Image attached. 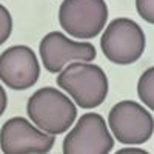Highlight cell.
<instances>
[{"label":"cell","instance_id":"1","mask_svg":"<svg viewBox=\"0 0 154 154\" xmlns=\"http://www.w3.org/2000/svg\"><path fill=\"white\" fill-rule=\"evenodd\" d=\"M57 86L63 89L77 106L94 109L108 96V77L105 71L93 62H71L57 74Z\"/></svg>","mask_w":154,"mask_h":154},{"label":"cell","instance_id":"2","mask_svg":"<svg viewBox=\"0 0 154 154\" xmlns=\"http://www.w3.org/2000/svg\"><path fill=\"white\" fill-rule=\"evenodd\" d=\"M26 112L31 122L42 131L59 136L66 133L77 119L74 100L54 86H43L28 99Z\"/></svg>","mask_w":154,"mask_h":154},{"label":"cell","instance_id":"3","mask_svg":"<svg viewBox=\"0 0 154 154\" xmlns=\"http://www.w3.org/2000/svg\"><path fill=\"white\" fill-rule=\"evenodd\" d=\"M146 37L142 26L130 17L111 20L100 37L103 56L114 65H131L142 57Z\"/></svg>","mask_w":154,"mask_h":154},{"label":"cell","instance_id":"4","mask_svg":"<svg viewBox=\"0 0 154 154\" xmlns=\"http://www.w3.org/2000/svg\"><path fill=\"white\" fill-rule=\"evenodd\" d=\"M108 22L105 0H63L59 8V23L69 37L89 40L103 32Z\"/></svg>","mask_w":154,"mask_h":154},{"label":"cell","instance_id":"5","mask_svg":"<svg viewBox=\"0 0 154 154\" xmlns=\"http://www.w3.org/2000/svg\"><path fill=\"white\" fill-rule=\"evenodd\" d=\"M108 126L117 142L142 145L154 134V117L139 102L120 100L109 109Z\"/></svg>","mask_w":154,"mask_h":154},{"label":"cell","instance_id":"6","mask_svg":"<svg viewBox=\"0 0 154 154\" xmlns=\"http://www.w3.org/2000/svg\"><path fill=\"white\" fill-rule=\"evenodd\" d=\"M112 148V133L99 112L82 114L62 145L63 154H109Z\"/></svg>","mask_w":154,"mask_h":154},{"label":"cell","instance_id":"7","mask_svg":"<svg viewBox=\"0 0 154 154\" xmlns=\"http://www.w3.org/2000/svg\"><path fill=\"white\" fill-rule=\"evenodd\" d=\"M38 54L48 72L59 74L71 62H93L97 51L88 40H74L65 32L51 31L38 43Z\"/></svg>","mask_w":154,"mask_h":154},{"label":"cell","instance_id":"8","mask_svg":"<svg viewBox=\"0 0 154 154\" xmlns=\"http://www.w3.org/2000/svg\"><path fill=\"white\" fill-rule=\"evenodd\" d=\"M51 136L25 117H11L0 128V148L3 154H46L54 146Z\"/></svg>","mask_w":154,"mask_h":154},{"label":"cell","instance_id":"9","mask_svg":"<svg viewBox=\"0 0 154 154\" xmlns=\"http://www.w3.org/2000/svg\"><path fill=\"white\" fill-rule=\"evenodd\" d=\"M40 77V63L26 45L9 46L0 54V80L8 88L23 91L34 86Z\"/></svg>","mask_w":154,"mask_h":154},{"label":"cell","instance_id":"10","mask_svg":"<svg viewBox=\"0 0 154 154\" xmlns=\"http://www.w3.org/2000/svg\"><path fill=\"white\" fill-rule=\"evenodd\" d=\"M137 96L140 102L151 111H154V66L142 72L137 80Z\"/></svg>","mask_w":154,"mask_h":154},{"label":"cell","instance_id":"11","mask_svg":"<svg viewBox=\"0 0 154 154\" xmlns=\"http://www.w3.org/2000/svg\"><path fill=\"white\" fill-rule=\"evenodd\" d=\"M12 32V17L5 5L0 3V46H2Z\"/></svg>","mask_w":154,"mask_h":154},{"label":"cell","instance_id":"12","mask_svg":"<svg viewBox=\"0 0 154 154\" xmlns=\"http://www.w3.org/2000/svg\"><path fill=\"white\" fill-rule=\"evenodd\" d=\"M137 14L149 25H154V0H136Z\"/></svg>","mask_w":154,"mask_h":154},{"label":"cell","instance_id":"13","mask_svg":"<svg viewBox=\"0 0 154 154\" xmlns=\"http://www.w3.org/2000/svg\"><path fill=\"white\" fill-rule=\"evenodd\" d=\"M6 106H8V97H6V91L3 89V86L0 85V117H2V114L6 111Z\"/></svg>","mask_w":154,"mask_h":154},{"label":"cell","instance_id":"14","mask_svg":"<svg viewBox=\"0 0 154 154\" xmlns=\"http://www.w3.org/2000/svg\"><path fill=\"white\" fill-rule=\"evenodd\" d=\"M114 154H149L146 149H142V148H120L117 149V152H114Z\"/></svg>","mask_w":154,"mask_h":154}]
</instances>
